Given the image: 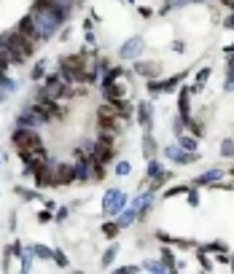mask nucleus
<instances>
[{"label":"nucleus","instance_id":"nucleus-1","mask_svg":"<svg viewBox=\"0 0 234 274\" xmlns=\"http://www.w3.org/2000/svg\"><path fill=\"white\" fill-rule=\"evenodd\" d=\"M0 49L6 51V56H8V62H11V65H24V62L35 54V49H38V46L30 43V41H27V38L14 27V30H8V33L0 35Z\"/></svg>","mask_w":234,"mask_h":274},{"label":"nucleus","instance_id":"nucleus-2","mask_svg":"<svg viewBox=\"0 0 234 274\" xmlns=\"http://www.w3.org/2000/svg\"><path fill=\"white\" fill-rule=\"evenodd\" d=\"M16 156H19V162L24 164L22 175H33V167L49 162V148H46L43 140H38V143H30V145H24V148H16Z\"/></svg>","mask_w":234,"mask_h":274},{"label":"nucleus","instance_id":"nucleus-3","mask_svg":"<svg viewBox=\"0 0 234 274\" xmlns=\"http://www.w3.org/2000/svg\"><path fill=\"white\" fill-rule=\"evenodd\" d=\"M76 183L73 162H51L49 159V188H68Z\"/></svg>","mask_w":234,"mask_h":274},{"label":"nucleus","instance_id":"nucleus-4","mask_svg":"<svg viewBox=\"0 0 234 274\" xmlns=\"http://www.w3.org/2000/svg\"><path fill=\"white\" fill-rule=\"evenodd\" d=\"M127 204H129V194L121 191L119 186L108 188V191L102 194V215H105V218H116Z\"/></svg>","mask_w":234,"mask_h":274},{"label":"nucleus","instance_id":"nucleus-5","mask_svg":"<svg viewBox=\"0 0 234 274\" xmlns=\"http://www.w3.org/2000/svg\"><path fill=\"white\" fill-rule=\"evenodd\" d=\"M162 154H164V159H170L172 164H178V167H191V164H196V162H202V154L199 150H183L178 143H170V145H164L162 148Z\"/></svg>","mask_w":234,"mask_h":274},{"label":"nucleus","instance_id":"nucleus-6","mask_svg":"<svg viewBox=\"0 0 234 274\" xmlns=\"http://www.w3.org/2000/svg\"><path fill=\"white\" fill-rule=\"evenodd\" d=\"M119 154V140H105V137H97L95 140V154H92V159L100 164H113V159Z\"/></svg>","mask_w":234,"mask_h":274},{"label":"nucleus","instance_id":"nucleus-7","mask_svg":"<svg viewBox=\"0 0 234 274\" xmlns=\"http://www.w3.org/2000/svg\"><path fill=\"white\" fill-rule=\"evenodd\" d=\"M154 116H156L154 102H148V100L135 102V118H137V127L143 132H154Z\"/></svg>","mask_w":234,"mask_h":274},{"label":"nucleus","instance_id":"nucleus-8","mask_svg":"<svg viewBox=\"0 0 234 274\" xmlns=\"http://www.w3.org/2000/svg\"><path fill=\"white\" fill-rule=\"evenodd\" d=\"M38 140H43V137H41V132L33 129V127H14L11 129V145H14V150L30 145V143H38Z\"/></svg>","mask_w":234,"mask_h":274},{"label":"nucleus","instance_id":"nucleus-9","mask_svg":"<svg viewBox=\"0 0 234 274\" xmlns=\"http://www.w3.org/2000/svg\"><path fill=\"white\" fill-rule=\"evenodd\" d=\"M102 89V100H110V102H116V100H129V83L124 78H119L113 83H105V86H100Z\"/></svg>","mask_w":234,"mask_h":274},{"label":"nucleus","instance_id":"nucleus-10","mask_svg":"<svg viewBox=\"0 0 234 274\" xmlns=\"http://www.w3.org/2000/svg\"><path fill=\"white\" fill-rule=\"evenodd\" d=\"M221 177H226V167H210V169H204V172L194 175L191 186H196V188H208V186H213L215 180H221Z\"/></svg>","mask_w":234,"mask_h":274},{"label":"nucleus","instance_id":"nucleus-11","mask_svg":"<svg viewBox=\"0 0 234 274\" xmlns=\"http://www.w3.org/2000/svg\"><path fill=\"white\" fill-rule=\"evenodd\" d=\"M194 94H191V86H178V116L183 118H191L194 116Z\"/></svg>","mask_w":234,"mask_h":274},{"label":"nucleus","instance_id":"nucleus-12","mask_svg":"<svg viewBox=\"0 0 234 274\" xmlns=\"http://www.w3.org/2000/svg\"><path fill=\"white\" fill-rule=\"evenodd\" d=\"M135 73L137 75H143L145 81H151V78H162V62H156V59H135Z\"/></svg>","mask_w":234,"mask_h":274},{"label":"nucleus","instance_id":"nucleus-13","mask_svg":"<svg viewBox=\"0 0 234 274\" xmlns=\"http://www.w3.org/2000/svg\"><path fill=\"white\" fill-rule=\"evenodd\" d=\"M143 49H145L143 38H129V41L121 46V59H140Z\"/></svg>","mask_w":234,"mask_h":274},{"label":"nucleus","instance_id":"nucleus-14","mask_svg":"<svg viewBox=\"0 0 234 274\" xmlns=\"http://www.w3.org/2000/svg\"><path fill=\"white\" fill-rule=\"evenodd\" d=\"M16 30H19L30 43L41 46V35H38V30H35V24H33V19H30V16H22L19 22H16Z\"/></svg>","mask_w":234,"mask_h":274},{"label":"nucleus","instance_id":"nucleus-15","mask_svg":"<svg viewBox=\"0 0 234 274\" xmlns=\"http://www.w3.org/2000/svg\"><path fill=\"white\" fill-rule=\"evenodd\" d=\"M76 183H92V159H76Z\"/></svg>","mask_w":234,"mask_h":274},{"label":"nucleus","instance_id":"nucleus-16","mask_svg":"<svg viewBox=\"0 0 234 274\" xmlns=\"http://www.w3.org/2000/svg\"><path fill=\"white\" fill-rule=\"evenodd\" d=\"M172 180H175V172H172V169H162V172H159L156 177H151V180H148V188L159 194L162 188H167Z\"/></svg>","mask_w":234,"mask_h":274},{"label":"nucleus","instance_id":"nucleus-17","mask_svg":"<svg viewBox=\"0 0 234 274\" xmlns=\"http://www.w3.org/2000/svg\"><path fill=\"white\" fill-rule=\"evenodd\" d=\"M189 75V70H181V73H175L170 75V78H159V86H162V94H170V92H178V86L183 83V78Z\"/></svg>","mask_w":234,"mask_h":274},{"label":"nucleus","instance_id":"nucleus-18","mask_svg":"<svg viewBox=\"0 0 234 274\" xmlns=\"http://www.w3.org/2000/svg\"><path fill=\"white\" fill-rule=\"evenodd\" d=\"M116 223L121 226V231H127V229H132V226L137 223V210L135 207H124V210H121L119 215H116Z\"/></svg>","mask_w":234,"mask_h":274},{"label":"nucleus","instance_id":"nucleus-19","mask_svg":"<svg viewBox=\"0 0 234 274\" xmlns=\"http://www.w3.org/2000/svg\"><path fill=\"white\" fill-rule=\"evenodd\" d=\"M210 75H213V68H202L199 73L194 75V83H191V94H194V97L199 92H204V86H208V81H210Z\"/></svg>","mask_w":234,"mask_h":274},{"label":"nucleus","instance_id":"nucleus-20","mask_svg":"<svg viewBox=\"0 0 234 274\" xmlns=\"http://www.w3.org/2000/svg\"><path fill=\"white\" fill-rule=\"evenodd\" d=\"M159 154V143L154 137V132H143V159L148 162V159H154Z\"/></svg>","mask_w":234,"mask_h":274},{"label":"nucleus","instance_id":"nucleus-21","mask_svg":"<svg viewBox=\"0 0 234 274\" xmlns=\"http://www.w3.org/2000/svg\"><path fill=\"white\" fill-rule=\"evenodd\" d=\"M186 132H189V135H194L196 140H202L204 135H208V129H204V121H202L199 116L186 118Z\"/></svg>","mask_w":234,"mask_h":274},{"label":"nucleus","instance_id":"nucleus-22","mask_svg":"<svg viewBox=\"0 0 234 274\" xmlns=\"http://www.w3.org/2000/svg\"><path fill=\"white\" fill-rule=\"evenodd\" d=\"M100 234H102L105 239L113 242L119 234H121V226L116 223V218H105V221H102V226H100Z\"/></svg>","mask_w":234,"mask_h":274},{"label":"nucleus","instance_id":"nucleus-23","mask_svg":"<svg viewBox=\"0 0 234 274\" xmlns=\"http://www.w3.org/2000/svg\"><path fill=\"white\" fill-rule=\"evenodd\" d=\"M194 258L199 261V269H202V271H213V269H215V263H213V258H210V253L204 250L202 245H196V248H194Z\"/></svg>","mask_w":234,"mask_h":274},{"label":"nucleus","instance_id":"nucleus-24","mask_svg":"<svg viewBox=\"0 0 234 274\" xmlns=\"http://www.w3.org/2000/svg\"><path fill=\"white\" fill-rule=\"evenodd\" d=\"M159 261H162L170 271H175V261H178V256H175V248H172V245H164V248L159 250Z\"/></svg>","mask_w":234,"mask_h":274},{"label":"nucleus","instance_id":"nucleus-25","mask_svg":"<svg viewBox=\"0 0 234 274\" xmlns=\"http://www.w3.org/2000/svg\"><path fill=\"white\" fill-rule=\"evenodd\" d=\"M175 143L181 145L183 150H191V154H194V150H199V140H196L194 135H189V132H183V135H178V137H175Z\"/></svg>","mask_w":234,"mask_h":274},{"label":"nucleus","instance_id":"nucleus-26","mask_svg":"<svg viewBox=\"0 0 234 274\" xmlns=\"http://www.w3.org/2000/svg\"><path fill=\"white\" fill-rule=\"evenodd\" d=\"M116 256H119V245L113 242V245H108V248H105V253H102V258H100V266H102V269L113 266Z\"/></svg>","mask_w":234,"mask_h":274},{"label":"nucleus","instance_id":"nucleus-27","mask_svg":"<svg viewBox=\"0 0 234 274\" xmlns=\"http://www.w3.org/2000/svg\"><path fill=\"white\" fill-rule=\"evenodd\" d=\"M140 269L154 271V274H167V271H170V269H167V266H164V263L159 261V258H145L143 263H140Z\"/></svg>","mask_w":234,"mask_h":274},{"label":"nucleus","instance_id":"nucleus-28","mask_svg":"<svg viewBox=\"0 0 234 274\" xmlns=\"http://www.w3.org/2000/svg\"><path fill=\"white\" fill-rule=\"evenodd\" d=\"M33 263H35V256H33V248L27 245V248L19 253V269H22V271H30Z\"/></svg>","mask_w":234,"mask_h":274},{"label":"nucleus","instance_id":"nucleus-29","mask_svg":"<svg viewBox=\"0 0 234 274\" xmlns=\"http://www.w3.org/2000/svg\"><path fill=\"white\" fill-rule=\"evenodd\" d=\"M189 186H191V183H178V186H172V183H170V188H164V191H162V199H172V196H183L186 191H189Z\"/></svg>","mask_w":234,"mask_h":274},{"label":"nucleus","instance_id":"nucleus-30","mask_svg":"<svg viewBox=\"0 0 234 274\" xmlns=\"http://www.w3.org/2000/svg\"><path fill=\"white\" fill-rule=\"evenodd\" d=\"M16 196H19L22 202H43V196L38 191H33V188H16Z\"/></svg>","mask_w":234,"mask_h":274},{"label":"nucleus","instance_id":"nucleus-31","mask_svg":"<svg viewBox=\"0 0 234 274\" xmlns=\"http://www.w3.org/2000/svg\"><path fill=\"white\" fill-rule=\"evenodd\" d=\"M204 250L210 253V256H218V253H229V245L223 242V239H213V242H208V245H202Z\"/></svg>","mask_w":234,"mask_h":274},{"label":"nucleus","instance_id":"nucleus-32","mask_svg":"<svg viewBox=\"0 0 234 274\" xmlns=\"http://www.w3.org/2000/svg\"><path fill=\"white\" fill-rule=\"evenodd\" d=\"M33 248V256L38 258V261H51V248H46V245H41V242H35V245H30Z\"/></svg>","mask_w":234,"mask_h":274},{"label":"nucleus","instance_id":"nucleus-33","mask_svg":"<svg viewBox=\"0 0 234 274\" xmlns=\"http://www.w3.org/2000/svg\"><path fill=\"white\" fill-rule=\"evenodd\" d=\"M113 172H116V177L132 175V162H129V159H119V162L113 164Z\"/></svg>","mask_w":234,"mask_h":274},{"label":"nucleus","instance_id":"nucleus-34","mask_svg":"<svg viewBox=\"0 0 234 274\" xmlns=\"http://www.w3.org/2000/svg\"><path fill=\"white\" fill-rule=\"evenodd\" d=\"M218 154H221V159H234V137H223L221 140Z\"/></svg>","mask_w":234,"mask_h":274},{"label":"nucleus","instance_id":"nucleus-35","mask_svg":"<svg viewBox=\"0 0 234 274\" xmlns=\"http://www.w3.org/2000/svg\"><path fill=\"white\" fill-rule=\"evenodd\" d=\"M162 169H164V164L159 162L156 156H154V159H148V167H145V177H148V180H151V177H156L159 172H162Z\"/></svg>","mask_w":234,"mask_h":274},{"label":"nucleus","instance_id":"nucleus-36","mask_svg":"<svg viewBox=\"0 0 234 274\" xmlns=\"http://www.w3.org/2000/svg\"><path fill=\"white\" fill-rule=\"evenodd\" d=\"M183 196H186V202H189L191 210H196V207H199V188H196V186H189V191H186Z\"/></svg>","mask_w":234,"mask_h":274},{"label":"nucleus","instance_id":"nucleus-37","mask_svg":"<svg viewBox=\"0 0 234 274\" xmlns=\"http://www.w3.org/2000/svg\"><path fill=\"white\" fill-rule=\"evenodd\" d=\"M51 261H54V266H60V269H68L70 266V258L65 256V250H54L51 253Z\"/></svg>","mask_w":234,"mask_h":274},{"label":"nucleus","instance_id":"nucleus-38","mask_svg":"<svg viewBox=\"0 0 234 274\" xmlns=\"http://www.w3.org/2000/svg\"><path fill=\"white\" fill-rule=\"evenodd\" d=\"M170 129H172V137L183 135V132H186V118H183V116H178V113H175V116H172V124H170Z\"/></svg>","mask_w":234,"mask_h":274},{"label":"nucleus","instance_id":"nucleus-39","mask_svg":"<svg viewBox=\"0 0 234 274\" xmlns=\"http://www.w3.org/2000/svg\"><path fill=\"white\" fill-rule=\"evenodd\" d=\"M70 218V207H57V212H54V221H57V223H65V221H68Z\"/></svg>","mask_w":234,"mask_h":274},{"label":"nucleus","instance_id":"nucleus-40","mask_svg":"<svg viewBox=\"0 0 234 274\" xmlns=\"http://www.w3.org/2000/svg\"><path fill=\"white\" fill-rule=\"evenodd\" d=\"M30 75H33V81H41L43 75H46V62L41 59V62H38V65H35V68H33V73H30Z\"/></svg>","mask_w":234,"mask_h":274},{"label":"nucleus","instance_id":"nucleus-41","mask_svg":"<svg viewBox=\"0 0 234 274\" xmlns=\"http://www.w3.org/2000/svg\"><path fill=\"white\" fill-rule=\"evenodd\" d=\"M35 218H38V223H51L54 221V210H41Z\"/></svg>","mask_w":234,"mask_h":274},{"label":"nucleus","instance_id":"nucleus-42","mask_svg":"<svg viewBox=\"0 0 234 274\" xmlns=\"http://www.w3.org/2000/svg\"><path fill=\"white\" fill-rule=\"evenodd\" d=\"M223 92H226V94H231V92H234V70H229V73H226V81H223Z\"/></svg>","mask_w":234,"mask_h":274},{"label":"nucleus","instance_id":"nucleus-43","mask_svg":"<svg viewBox=\"0 0 234 274\" xmlns=\"http://www.w3.org/2000/svg\"><path fill=\"white\" fill-rule=\"evenodd\" d=\"M154 237L162 242V245H172V234H167V231H156Z\"/></svg>","mask_w":234,"mask_h":274},{"label":"nucleus","instance_id":"nucleus-44","mask_svg":"<svg viewBox=\"0 0 234 274\" xmlns=\"http://www.w3.org/2000/svg\"><path fill=\"white\" fill-rule=\"evenodd\" d=\"M8 68H11V62H8V56H6V51L0 49V73H8Z\"/></svg>","mask_w":234,"mask_h":274},{"label":"nucleus","instance_id":"nucleus-45","mask_svg":"<svg viewBox=\"0 0 234 274\" xmlns=\"http://www.w3.org/2000/svg\"><path fill=\"white\" fill-rule=\"evenodd\" d=\"M121 274H129V271H140V266H135V263H127V266H119Z\"/></svg>","mask_w":234,"mask_h":274},{"label":"nucleus","instance_id":"nucleus-46","mask_svg":"<svg viewBox=\"0 0 234 274\" xmlns=\"http://www.w3.org/2000/svg\"><path fill=\"white\" fill-rule=\"evenodd\" d=\"M183 49H186V43H183V41H172V51H178V54H181Z\"/></svg>","mask_w":234,"mask_h":274},{"label":"nucleus","instance_id":"nucleus-47","mask_svg":"<svg viewBox=\"0 0 234 274\" xmlns=\"http://www.w3.org/2000/svg\"><path fill=\"white\" fill-rule=\"evenodd\" d=\"M140 14H143L145 19H151V16H154V11H151V8H148V6H140Z\"/></svg>","mask_w":234,"mask_h":274},{"label":"nucleus","instance_id":"nucleus-48","mask_svg":"<svg viewBox=\"0 0 234 274\" xmlns=\"http://www.w3.org/2000/svg\"><path fill=\"white\" fill-rule=\"evenodd\" d=\"M43 207H46V210H57V202H54V199H43Z\"/></svg>","mask_w":234,"mask_h":274},{"label":"nucleus","instance_id":"nucleus-49","mask_svg":"<svg viewBox=\"0 0 234 274\" xmlns=\"http://www.w3.org/2000/svg\"><path fill=\"white\" fill-rule=\"evenodd\" d=\"M229 70H234V54L226 56V73H229Z\"/></svg>","mask_w":234,"mask_h":274},{"label":"nucleus","instance_id":"nucleus-50","mask_svg":"<svg viewBox=\"0 0 234 274\" xmlns=\"http://www.w3.org/2000/svg\"><path fill=\"white\" fill-rule=\"evenodd\" d=\"M226 177H231V180H234V167H229V169H226Z\"/></svg>","mask_w":234,"mask_h":274},{"label":"nucleus","instance_id":"nucleus-51","mask_svg":"<svg viewBox=\"0 0 234 274\" xmlns=\"http://www.w3.org/2000/svg\"><path fill=\"white\" fill-rule=\"evenodd\" d=\"M226 54H234V43H229V46H226Z\"/></svg>","mask_w":234,"mask_h":274},{"label":"nucleus","instance_id":"nucleus-52","mask_svg":"<svg viewBox=\"0 0 234 274\" xmlns=\"http://www.w3.org/2000/svg\"><path fill=\"white\" fill-rule=\"evenodd\" d=\"M229 269L234 271V253H231V258H229Z\"/></svg>","mask_w":234,"mask_h":274},{"label":"nucleus","instance_id":"nucleus-53","mask_svg":"<svg viewBox=\"0 0 234 274\" xmlns=\"http://www.w3.org/2000/svg\"><path fill=\"white\" fill-rule=\"evenodd\" d=\"M3 162H6V159H3V154H0V167H3Z\"/></svg>","mask_w":234,"mask_h":274}]
</instances>
